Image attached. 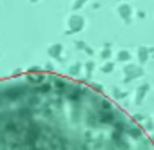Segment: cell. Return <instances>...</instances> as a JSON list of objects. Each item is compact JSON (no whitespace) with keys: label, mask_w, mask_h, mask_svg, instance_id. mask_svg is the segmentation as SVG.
<instances>
[{"label":"cell","mask_w":154,"mask_h":150,"mask_svg":"<svg viewBox=\"0 0 154 150\" xmlns=\"http://www.w3.org/2000/svg\"><path fill=\"white\" fill-rule=\"evenodd\" d=\"M9 101L8 150H154L152 139L94 87L53 72H27Z\"/></svg>","instance_id":"obj_1"}]
</instances>
